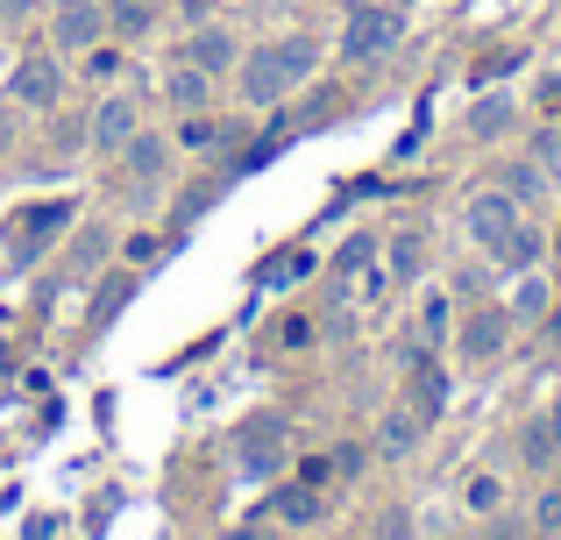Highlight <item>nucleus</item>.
Here are the masks:
<instances>
[{"label": "nucleus", "mask_w": 561, "mask_h": 540, "mask_svg": "<svg viewBox=\"0 0 561 540\" xmlns=\"http://www.w3.org/2000/svg\"><path fill=\"white\" fill-rule=\"evenodd\" d=\"M313 65H320V50H313L306 36H291V43H263V50H249V57H242V100H249V107H277L291 85L313 79Z\"/></svg>", "instance_id": "f257e3e1"}, {"label": "nucleus", "mask_w": 561, "mask_h": 540, "mask_svg": "<svg viewBox=\"0 0 561 540\" xmlns=\"http://www.w3.org/2000/svg\"><path fill=\"white\" fill-rule=\"evenodd\" d=\"M234 470L242 476H277L285 470V420L277 413L242 420V434H234Z\"/></svg>", "instance_id": "f03ea898"}, {"label": "nucleus", "mask_w": 561, "mask_h": 540, "mask_svg": "<svg viewBox=\"0 0 561 540\" xmlns=\"http://www.w3.org/2000/svg\"><path fill=\"white\" fill-rule=\"evenodd\" d=\"M391 43H398V14L356 0V14H348V28H342V57H348V65H363V57H383Z\"/></svg>", "instance_id": "7ed1b4c3"}, {"label": "nucleus", "mask_w": 561, "mask_h": 540, "mask_svg": "<svg viewBox=\"0 0 561 540\" xmlns=\"http://www.w3.org/2000/svg\"><path fill=\"white\" fill-rule=\"evenodd\" d=\"M505 334H512L505 306H477V313L462 320V334H455V348H462V363H491L497 348H505Z\"/></svg>", "instance_id": "20e7f679"}, {"label": "nucleus", "mask_w": 561, "mask_h": 540, "mask_svg": "<svg viewBox=\"0 0 561 540\" xmlns=\"http://www.w3.org/2000/svg\"><path fill=\"white\" fill-rule=\"evenodd\" d=\"M512 228H519L512 193H477V207H469V235H477V250H505Z\"/></svg>", "instance_id": "39448f33"}, {"label": "nucleus", "mask_w": 561, "mask_h": 540, "mask_svg": "<svg viewBox=\"0 0 561 540\" xmlns=\"http://www.w3.org/2000/svg\"><path fill=\"white\" fill-rule=\"evenodd\" d=\"M100 28H107L100 0H65V8H57V22H50V36H57V50H93Z\"/></svg>", "instance_id": "423d86ee"}, {"label": "nucleus", "mask_w": 561, "mask_h": 540, "mask_svg": "<svg viewBox=\"0 0 561 540\" xmlns=\"http://www.w3.org/2000/svg\"><path fill=\"white\" fill-rule=\"evenodd\" d=\"M122 157H128V179H136V199H150L157 179H164V164H171V142H164V136H142V128H136Z\"/></svg>", "instance_id": "0eeeda50"}, {"label": "nucleus", "mask_w": 561, "mask_h": 540, "mask_svg": "<svg viewBox=\"0 0 561 540\" xmlns=\"http://www.w3.org/2000/svg\"><path fill=\"white\" fill-rule=\"evenodd\" d=\"M14 100H22V107H57V100H65V71H57L50 57H28V65L14 71Z\"/></svg>", "instance_id": "6e6552de"}, {"label": "nucleus", "mask_w": 561, "mask_h": 540, "mask_svg": "<svg viewBox=\"0 0 561 540\" xmlns=\"http://www.w3.org/2000/svg\"><path fill=\"white\" fill-rule=\"evenodd\" d=\"M405 363H412V413H420V427H426V420L448 413V377H440L420 348H405Z\"/></svg>", "instance_id": "1a4fd4ad"}, {"label": "nucleus", "mask_w": 561, "mask_h": 540, "mask_svg": "<svg viewBox=\"0 0 561 540\" xmlns=\"http://www.w3.org/2000/svg\"><path fill=\"white\" fill-rule=\"evenodd\" d=\"M519 456L534 462V470H548V462L561 456V405H554V413H540V420H526V434H519Z\"/></svg>", "instance_id": "9d476101"}, {"label": "nucleus", "mask_w": 561, "mask_h": 540, "mask_svg": "<svg viewBox=\"0 0 561 540\" xmlns=\"http://www.w3.org/2000/svg\"><path fill=\"white\" fill-rule=\"evenodd\" d=\"M185 65H199L206 79H214V71H234V36L228 28H199V36L185 43Z\"/></svg>", "instance_id": "9b49d317"}, {"label": "nucleus", "mask_w": 561, "mask_h": 540, "mask_svg": "<svg viewBox=\"0 0 561 540\" xmlns=\"http://www.w3.org/2000/svg\"><path fill=\"white\" fill-rule=\"evenodd\" d=\"M128 136H136V107H128V100H100L93 142H100V150H128Z\"/></svg>", "instance_id": "f8f14e48"}, {"label": "nucleus", "mask_w": 561, "mask_h": 540, "mask_svg": "<svg viewBox=\"0 0 561 540\" xmlns=\"http://www.w3.org/2000/svg\"><path fill=\"white\" fill-rule=\"evenodd\" d=\"M271 513L285 519V527H313V519H320V484H306V476H299L291 491H277V505H271Z\"/></svg>", "instance_id": "ddd939ff"}, {"label": "nucleus", "mask_w": 561, "mask_h": 540, "mask_svg": "<svg viewBox=\"0 0 561 540\" xmlns=\"http://www.w3.org/2000/svg\"><path fill=\"white\" fill-rule=\"evenodd\" d=\"M412 441H420V413H412V405H405V413H391V420L377 427V456H383V462L412 456Z\"/></svg>", "instance_id": "4468645a"}, {"label": "nucleus", "mask_w": 561, "mask_h": 540, "mask_svg": "<svg viewBox=\"0 0 561 540\" xmlns=\"http://www.w3.org/2000/svg\"><path fill=\"white\" fill-rule=\"evenodd\" d=\"M164 93H171V100H179V107L192 114V107L206 100V71H199V65H179V71L164 79Z\"/></svg>", "instance_id": "2eb2a0df"}, {"label": "nucleus", "mask_w": 561, "mask_h": 540, "mask_svg": "<svg viewBox=\"0 0 561 540\" xmlns=\"http://www.w3.org/2000/svg\"><path fill=\"white\" fill-rule=\"evenodd\" d=\"M448 328H455L448 299H440V291H434V299H420V342H440V334H448Z\"/></svg>", "instance_id": "dca6fc26"}, {"label": "nucleus", "mask_w": 561, "mask_h": 540, "mask_svg": "<svg viewBox=\"0 0 561 540\" xmlns=\"http://www.w3.org/2000/svg\"><path fill=\"white\" fill-rule=\"evenodd\" d=\"M505 193H512V199L548 193V171H540V164H512V171H505Z\"/></svg>", "instance_id": "f3484780"}, {"label": "nucleus", "mask_w": 561, "mask_h": 540, "mask_svg": "<svg viewBox=\"0 0 561 540\" xmlns=\"http://www.w3.org/2000/svg\"><path fill=\"white\" fill-rule=\"evenodd\" d=\"M100 256H107V228H85L79 250H71V271H100Z\"/></svg>", "instance_id": "a211bd4d"}, {"label": "nucleus", "mask_w": 561, "mask_h": 540, "mask_svg": "<svg viewBox=\"0 0 561 540\" xmlns=\"http://www.w3.org/2000/svg\"><path fill=\"white\" fill-rule=\"evenodd\" d=\"M534 164L548 171V185H561V128H548V136L534 142Z\"/></svg>", "instance_id": "6ab92c4d"}, {"label": "nucleus", "mask_w": 561, "mask_h": 540, "mask_svg": "<svg viewBox=\"0 0 561 540\" xmlns=\"http://www.w3.org/2000/svg\"><path fill=\"white\" fill-rule=\"evenodd\" d=\"M497 256H505V264H534V256H540V235H534V228H512V242Z\"/></svg>", "instance_id": "aec40b11"}, {"label": "nucleus", "mask_w": 561, "mask_h": 540, "mask_svg": "<svg viewBox=\"0 0 561 540\" xmlns=\"http://www.w3.org/2000/svg\"><path fill=\"white\" fill-rule=\"evenodd\" d=\"M505 122H512V107H505V100H483V107H477V122H469V128H477V136H497Z\"/></svg>", "instance_id": "412c9836"}, {"label": "nucleus", "mask_w": 561, "mask_h": 540, "mask_svg": "<svg viewBox=\"0 0 561 540\" xmlns=\"http://www.w3.org/2000/svg\"><path fill=\"white\" fill-rule=\"evenodd\" d=\"M179 142H185V150H214V142H220V128H214V122H199V114H192V122L179 128Z\"/></svg>", "instance_id": "4be33fe9"}, {"label": "nucleus", "mask_w": 561, "mask_h": 540, "mask_svg": "<svg viewBox=\"0 0 561 540\" xmlns=\"http://www.w3.org/2000/svg\"><path fill=\"white\" fill-rule=\"evenodd\" d=\"M370 250H377V242H370V235H356V242H348L342 256H334V271H342V277H356L363 264H370Z\"/></svg>", "instance_id": "5701e85b"}, {"label": "nucleus", "mask_w": 561, "mask_h": 540, "mask_svg": "<svg viewBox=\"0 0 561 540\" xmlns=\"http://www.w3.org/2000/svg\"><path fill=\"white\" fill-rule=\"evenodd\" d=\"M391 271H398V277L420 271V235H398V242H391Z\"/></svg>", "instance_id": "b1692460"}, {"label": "nucleus", "mask_w": 561, "mask_h": 540, "mask_svg": "<svg viewBox=\"0 0 561 540\" xmlns=\"http://www.w3.org/2000/svg\"><path fill=\"white\" fill-rule=\"evenodd\" d=\"M534 527L540 533H561V491H548V498L534 505Z\"/></svg>", "instance_id": "393cba45"}, {"label": "nucleus", "mask_w": 561, "mask_h": 540, "mask_svg": "<svg viewBox=\"0 0 561 540\" xmlns=\"http://www.w3.org/2000/svg\"><path fill=\"white\" fill-rule=\"evenodd\" d=\"M114 22L122 28H150V8H142V0H114Z\"/></svg>", "instance_id": "a878e982"}, {"label": "nucleus", "mask_w": 561, "mask_h": 540, "mask_svg": "<svg viewBox=\"0 0 561 540\" xmlns=\"http://www.w3.org/2000/svg\"><path fill=\"white\" fill-rule=\"evenodd\" d=\"M497 498H505V491H497V476H477V484H469V505H477V513H491Z\"/></svg>", "instance_id": "bb28decb"}, {"label": "nucleus", "mask_w": 561, "mask_h": 540, "mask_svg": "<svg viewBox=\"0 0 561 540\" xmlns=\"http://www.w3.org/2000/svg\"><path fill=\"white\" fill-rule=\"evenodd\" d=\"M220 540H277V533H271V527H228Z\"/></svg>", "instance_id": "cd10ccee"}, {"label": "nucleus", "mask_w": 561, "mask_h": 540, "mask_svg": "<svg viewBox=\"0 0 561 540\" xmlns=\"http://www.w3.org/2000/svg\"><path fill=\"white\" fill-rule=\"evenodd\" d=\"M28 8H36V0H0V14H8V22H22Z\"/></svg>", "instance_id": "c85d7f7f"}, {"label": "nucleus", "mask_w": 561, "mask_h": 540, "mask_svg": "<svg viewBox=\"0 0 561 540\" xmlns=\"http://www.w3.org/2000/svg\"><path fill=\"white\" fill-rule=\"evenodd\" d=\"M57 8H65V0H57Z\"/></svg>", "instance_id": "c756f323"}]
</instances>
